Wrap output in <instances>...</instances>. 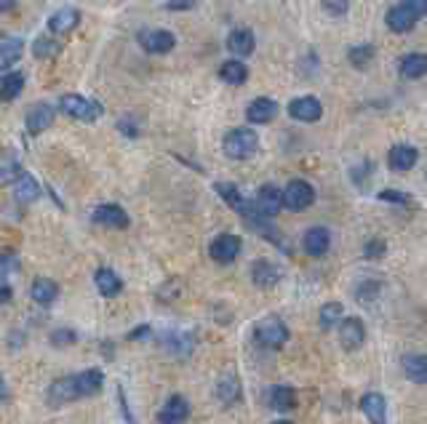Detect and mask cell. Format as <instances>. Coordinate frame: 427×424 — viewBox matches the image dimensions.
<instances>
[{
    "instance_id": "6da1fadb",
    "label": "cell",
    "mask_w": 427,
    "mask_h": 424,
    "mask_svg": "<svg viewBox=\"0 0 427 424\" xmlns=\"http://www.w3.org/2000/svg\"><path fill=\"white\" fill-rule=\"evenodd\" d=\"M59 110L70 115L72 120H80V123H96V120L105 115V107L99 105L96 99H88V96H80V93H65L59 99Z\"/></svg>"
},
{
    "instance_id": "7a4b0ae2",
    "label": "cell",
    "mask_w": 427,
    "mask_h": 424,
    "mask_svg": "<svg viewBox=\"0 0 427 424\" xmlns=\"http://www.w3.org/2000/svg\"><path fill=\"white\" fill-rule=\"evenodd\" d=\"M222 150H225L227 158L249 160L254 152L259 150V136H256L251 128L240 126V128H232V131H227L225 142H222Z\"/></svg>"
},
{
    "instance_id": "3957f363",
    "label": "cell",
    "mask_w": 427,
    "mask_h": 424,
    "mask_svg": "<svg viewBox=\"0 0 427 424\" xmlns=\"http://www.w3.org/2000/svg\"><path fill=\"white\" fill-rule=\"evenodd\" d=\"M254 339L265 350H283L286 342H289V329H286V323L280 318L270 315V318H262L254 326Z\"/></svg>"
},
{
    "instance_id": "277c9868",
    "label": "cell",
    "mask_w": 427,
    "mask_h": 424,
    "mask_svg": "<svg viewBox=\"0 0 427 424\" xmlns=\"http://www.w3.org/2000/svg\"><path fill=\"white\" fill-rule=\"evenodd\" d=\"M313 200H315V190L305 179H291L283 187V208L286 211L302 213L313 206Z\"/></svg>"
},
{
    "instance_id": "5b68a950",
    "label": "cell",
    "mask_w": 427,
    "mask_h": 424,
    "mask_svg": "<svg viewBox=\"0 0 427 424\" xmlns=\"http://www.w3.org/2000/svg\"><path fill=\"white\" fill-rule=\"evenodd\" d=\"M240 249H243V243H240L238 235L222 232V235H216V238L211 240L209 256H211L216 265H232V262L240 256Z\"/></svg>"
},
{
    "instance_id": "8992f818",
    "label": "cell",
    "mask_w": 427,
    "mask_h": 424,
    "mask_svg": "<svg viewBox=\"0 0 427 424\" xmlns=\"http://www.w3.org/2000/svg\"><path fill=\"white\" fill-rule=\"evenodd\" d=\"M136 40H139V46H142L147 53H155V56L171 53L173 48H176V35L169 32V29H142V32L136 35Z\"/></svg>"
},
{
    "instance_id": "52a82bcc",
    "label": "cell",
    "mask_w": 427,
    "mask_h": 424,
    "mask_svg": "<svg viewBox=\"0 0 427 424\" xmlns=\"http://www.w3.org/2000/svg\"><path fill=\"white\" fill-rule=\"evenodd\" d=\"M91 219H93V225L110 227V230H129V225H131L126 208L118 206V203H102V206H96L91 213Z\"/></svg>"
},
{
    "instance_id": "ba28073f",
    "label": "cell",
    "mask_w": 427,
    "mask_h": 424,
    "mask_svg": "<svg viewBox=\"0 0 427 424\" xmlns=\"http://www.w3.org/2000/svg\"><path fill=\"white\" fill-rule=\"evenodd\" d=\"M80 398V390H78V379L75 376H62V379H56L51 387H48V406L53 409H62L67 403H72V400Z\"/></svg>"
},
{
    "instance_id": "9c48e42d",
    "label": "cell",
    "mask_w": 427,
    "mask_h": 424,
    "mask_svg": "<svg viewBox=\"0 0 427 424\" xmlns=\"http://www.w3.org/2000/svg\"><path fill=\"white\" fill-rule=\"evenodd\" d=\"M289 115L299 123H318L323 118V105H320L318 96H296L291 105H289Z\"/></svg>"
},
{
    "instance_id": "30bf717a",
    "label": "cell",
    "mask_w": 427,
    "mask_h": 424,
    "mask_svg": "<svg viewBox=\"0 0 427 424\" xmlns=\"http://www.w3.org/2000/svg\"><path fill=\"white\" fill-rule=\"evenodd\" d=\"M53 115H56V110H53L48 102H38V105H32L25 115L27 131L32 133V136H38V133H43L46 128H51Z\"/></svg>"
},
{
    "instance_id": "8fae6325",
    "label": "cell",
    "mask_w": 427,
    "mask_h": 424,
    "mask_svg": "<svg viewBox=\"0 0 427 424\" xmlns=\"http://www.w3.org/2000/svg\"><path fill=\"white\" fill-rule=\"evenodd\" d=\"M339 342L347 352H355L366 342V326L360 318H342L339 320Z\"/></svg>"
},
{
    "instance_id": "7c38bea8",
    "label": "cell",
    "mask_w": 427,
    "mask_h": 424,
    "mask_svg": "<svg viewBox=\"0 0 427 424\" xmlns=\"http://www.w3.org/2000/svg\"><path fill=\"white\" fill-rule=\"evenodd\" d=\"M254 206L262 216H278L280 208H283V190H278L275 185H265L259 187L256 198H254Z\"/></svg>"
},
{
    "instance_id": "4fadbf2b",
    "label": "cell",
    "mask_w": 427,
    "mask_h": 424,
    "mask_svg": "<svg viewBox=\"0 0 427 424\" xmlns=\"http://www.w3.org/2000/svg\"><path fill=\"white\" fill-rule=\"evenodd\" d=\"M302 249H305L307 256H313V259L326 256L329 249H331V232H329L326 227H310L305 232V238H302Z\"/></svg>"
},
{
    "instance_id": "5bb4252c",
    "label": "cell",
    "mask_w": 427,
    "mask_h": 424,
    "mask_svg": "<svg viewBox=\"0 0 427 424\" xmlns=\"http://www.w3.org/2000/svg\"><path fill=\"white\" fill-rule=\"evenodd\" d=\"M278 115V102L270 99V96H256L251 105L246 107V120L254 123V126H265V123H272Z\"/></svg>"
},
{
    "instance_id": "9a60e30c",
    "label": "cell",
    "mask_w": 427,
    "mask_h": 424,
    "mask_svg": "<svg viewBox=\"0 0 427 424\" xmlns=\"http://www.w3.org/2000/svg\"><path fill=\"white\" fill-rule=\"evenodd\" d=\"M214 190H216V195L225 200L232 211H238L240 216H246V213H251L254 208H256V206H254V200L243 198V195H240V190L232 185V182H216Z\"/></svg>"
},
{
    "instance_id": "2e32d148",
    "label": "cell",
    "mask_w": 427,
    "mask_h": 424,
    "mask_svg": "<svg viewBox=\"0 0 427 424\" xmlns=\"http://www.w3.org/2000/svg\"><path fill=\"white\" fill-rule=\"evenodd\" d=\"M416 16H414L403 3L400 6H393V8H387L385 13V25L390 32H395V35H406V32H412L414 27H416Z\"/></svg>"
},
{
    "instance_id": "e0dca14e",
    "label": "cell",
    "mask_w": 427,
    "mask_h": 424,
    "mask_svg": "<svg viewBox=\"0 0 427 424\" xmlns=\"http://www.w3.org/2000/svg\"><path fill=\"white\" fill-rule=\"evenodd\" d=\"M80 25V11L78 8H59L56 13L48 16V32L65 38L70 32H75Z\"/></svg>"
},
{
    "instance_id": "ac0fdd59",
    "label": "cell",
    "mask_w": 427,
    "mask_h": 424,
    "mask_svg": "<svg viewBox=\"0 0 427 424\" xmlns=\"http://www.w3.org/2000/svg\"><path fill=\"white\" fill-rule=\"evenodd\" d=\"M187 419H190V403L185 395H171L158 413L160 424H185Z\"/></svg>"
},
{
    "instance_id": "d6986e66",
    "label": "cell",
    "mask_w": 427,
    "mask_h": 424,
    "mask_svg": "<svg viewBox=\"0 0 427 424\" xmlns=\"http://www.w3.org/2000/svg\"><path fill=\"white\" fill-rule=\"evenodd\" d=\"M40 182L32 176V173H22L16 182H13V200L19 203V206H32L35 200L40 198Z\"/></svg>"
},
{
    "instance_id": "ffe728a7",
    "label": "cell",
    "mask_w": 427,
    "mask_h": 424,
    "mask_svg": "<svg viewBox=\"0 0 427 424\" xmlns=\"http://www.w3.org/2000/svg\"><path fill=\"white\" fill-rule=\"evenodd\" d=\"M254 48H256V38L249 27H238L227 35V51L232 56H251Z\"/></svg>"
},
{
    "instance_id": "44dd1931",
    "label": "cell",
    "mask_w": 427,
    "mask_h": 424,
    "mask_svg": "<svg viewBox=\"0 0 427 424\" xmlns=\"http://www.w3.org/2000/svg\"><path fill=\"white\" fill-rule=\"evenodd\" d=\"M416 160H419V152L412 145H395L387 152V163H390L393 171H412Z\"/></svg>"
},
{
    "instance_id": "7402d4cb",
    "label": "cell",
    "mask_w": 427,
    "mask_h": 424,
    "mask_svg": "<svg viewBox=\"0 0 427 424\" xmlns=\"http://www.w3.org/2000/svg\"><path fill=\"white\" fill-rule=\"evenodd\" d=\"M360 411L372 424H387V400L382 392H366L360 398Z\"/></svg>"
},
{
    "instance_id": "603a6c76",
    "label": "cell",
    "mask_w": 427,
    "mask_h": 424,
    "mask_svg": "<svg viewBox=\"0 0 427 424\" xmlns=\"http://www.w3.org/2000/svg\"><path fill=\"white\" fill-rule=\"evenodd\" d=\"M251 280L256 289H272L280 280V267L270 259H256L251 265Z\"/></svg>"
},
{
    "instance_id": "cb8c5ba5",
    "label": "cell",
    "mask_w": 427,
    "mask_h": 424,
    "mask_svg": "<svg viewBox=\"0 0 427 424\" xmlns=\"http://www.w3.org/2000/svg\"><path fill=\"white\" fill-rule=\"evenodd\" d=\"M25 53V40L16 35H6L0 40V72H8Z\"/></svg>"
},
{
    "instance_id": "d4e9b609",
    "label": "cell",
    "mask_w": 427,
    "mask_h": 424,
    "mask_svg": "<svg viewBox=\"0 0 427 424\" xmlns=\"http://www.w3.org/2000/svg\"><path fill=\"white\" fill-rule=\"evenodd\" d=\"M32 302H38L40 307H48L59 299V283L51 278H35L32 280V289H29Z\"/></svg>"
},
{
    "instance_id": "484cf974",
    "label": "cell",
    "mask_w": 427,
    "mask_h": 424,
    "mask_svg": "<svg viewBox=\"0 0 427 424\" xmlns=\"http://www.w3.org/2000/svg\"><path fill=\"white\" fill-rule=\"evenodd\" d=\"M93 283H96L99 293L107 296V299H112V296H118V293L123 291V280H120L118 272L110 270V267H99L96 275H93Z\"/></svg>"
},
{
    "instance_id": "4316f807",
    "label": "cell",
    "mask_w": 427,
    "mask_h": 424,
    "mask_svg": "<svg viewBox=\"0 0 427 424\" xmlns=\"http://www.w3.org/2000/svg\"><path fill=\"white\" fill-rule=\"evenodd\" d=\"M25 72H16V69H8V72H3V78H0V99L3 102H13V99H19V93L25 91Z\"/></svg>"
},
{
    "instance_id": "83f0119b",
    "label": "cell",
    "mask_w": 427,
    "mask_h": 424,
    "mask_svg": "<svg viewBox=\"0 0 427 424\" xmlns=\"http://www.w3.org/2000/svg\"><path fill=\"white\" fill-rule=\"evenodd\" d=\"M75 379H78L80 398L99 395V392H102V387H105V373L99 371V369H86V371H80Z\"/></svg>"
},
{
    "instance_id": "f1b7e54d",
    "label": "cell",
    "mask_w": 427,
    "mask_h": 424,
    "mask_svg": "<svg viewBox=\"0 0 427 424\" xmlns=\"http://www.w3.org/2000/svg\"><path fill=\"white\" fill-rule=\"evenodd\" d=\"M22 173H25V168H22L19 155H16L13 150H6V152L0 155V185H13Z\"/></svg>"
},
{
    "instance_id": "f546056e",
    "label": "cell",
    "mask_w": 427,
    "mask_h": 424,
    "mask_svg": "<svg viewBox=\"0 0 427 424\" xmlns=\"http://www.w3.org/2000/svg\"><path fill=\"white\" fill-rule=\"evenodd\" d=\"M400 75L409 80H419L427 75V56L425 53H406L403 59H400Z\"/></svg>"
},
{
    "instance_id": "4dcf8cb0",
    "label": "cell",
    "mask_w": 427,
    "mask_h": 424,
    "mask_svg": "<svg viewBox=\"0 0 427 424\" xmlns=\"http://www.w3.org/2000/svg\"><path fill=\"white\" fill-rule=\"evenodd\" d=\"M403 373L414 385H427V355H406L403 358Z\"/></svg>"
},
{
    "instance_id": "1f68e13d",
    "label": "cell",
    "mask_w": 427,
    "mask_h": 424,
    "mask_svg": "<svg viewBox=\"0 0 427 424\" xmlns=\"http://www.w3.org/2000/svg\"><path fill=\"white\" fill-rule=\"evenodd\" d=\"M219 78L230 83V86H243L249 80V67L243 65L240 59H227L225 65L219 67Z\"/></svg>"
},
{
    "instance_id": "d6a6232c",
    "label": "cell",
    "mask_w": 427,
    "mask_h": 424,
    "mask_svg": "<svg viewBox=\"0 0 427 424\" xmlns=\"http://www.w3.org/2000/svg\"><path fill=\"white\" fill-rule=\"evenodd\" d=\"M216 398L222 400L225 406H232V403H238V400H240V382H238V376H232V373L222 376V379L216 382Z\"/></svg>"
},
{
    "instance_id": "836d02e7",
    "label": "cell",
    "mask_w": 427,
    "mask_h": 424,
    "mask_svg": "<svg viewBox=\"0 0 427 424\" xmlns=\"http://www.w3.org/2000/svg\"><path fill=\"white\" fill-rule=\"evenodd\" d=\"M270 406L275 411H291L296 406V392L289 385H275L272 392H270Z\"/></svg>"
},
{
    "instance_id": "e575fe53",
    "label": "cell",
    "mask_w": 427,
    "mask_h": 424,
    "mask_svg": "<svg viewBox=\"0 0 427 424\" xmlns=\"http://www.w3.org/2000/svg\"><path fill=\"white\" fill-rule=\"evenodd\" d=\"M374 56H376V51H374L372 43H360V46H353V48L347 51V62L355 67V69H366V67L374 62Z\"/></svg>"
},
{
    "instance_id": "d590c367",
    "label": "cell",
    "mask_w": 427,
    "mask_h": 424,
    "mask_svg": "<svg viewBox=\"0 0 427 424\" xmlns=\"http://www.w3.org/2000/svg\"><path fill=\"white\" fill-rule=\"evenodd\" d=\"M59 53H62V43L53 40L51 35H40V38H35V43H32V56H35V59H53V56H59Z\"/></svg>"
},
{
    "instance_id": "8d00e7d4",
    "label": "cell",
    "mask_w": 427,
    "mask_h": 424,
    "mask_svg": "<svg viewBox=\"0 0 427 424\" xmlns=\"http://www.w3.org/2000/svg\"><path fill=\"white\" fill-rule=\"evenodd\" d=\"M342 312H345V307H342V302H326V305L320 307V329L323 331H331L334 326L342 320Z\"/></svg>"
},
{
    "instance_id": "74e56055",
    "label": "cell",
    "mask_w": 427,
    "mask_h": 424,
    "mask_svg": "<svg viewBox=\"0 0 427 424\" xmlns=\"http://www.w3.org/2000/svg\"><path fill=\"white\" fill-rule=\"evenodd\" d=\"M163 345L169 347L173 355H187V352L192 350V339H190L187 333H169Z\"/></svg>"
},
{
    "instance_id": "f35d334b",
    "label": "cell",
    "mask_w": 427,
    "mask_h": 424,
    "mask_svg": "<svg viewBox=\"0 0 427 424\" xmlns=\"http://www.w3.org/2000/svg\"><path fill=\"white\" fill-rule=\"evenodd\" d=\"M78 342V333L72 331V329H56V331L51 333V345L53 347H70V345H75Z\"/></svg>"
},
{
    "instance_id": "ab89813d",
    "label": "cell",
    "mask_w": 427,
    "mask_h": 424,
    "mask_svg": "<svg viewBox=\"0 0 427 424\" xmlns=\"http://www.w3.org/2000/svg\"><path fill=\"white\" fill-rule=\"evenodd\" d=\"M372 171H374V163H372V160H363V163H358V166L350 171V179H353V182H355L358 187H363L366 182H369Z\"/></svg>"
},
{
    "instance_id": "60d3db41",
    "label": "cell",
    "mask_w": 427,
    "mask_h": 424,
    "mask_svg": "<svg viewBox=\"0 0 427 424\" xmlns=\"http://www.w3.org/2000/svg\"><path fill=\"white\" fill-rule=\"evenodd\" d=\"M16 270H19V256L13 251H0V278L11 275Z\"/></svg>"
},
{
    "instance_id": "b9f144b4",
    "label": "cell",
    "mask_w": 427,
    "mask_h": 424,
    "mask_svg": "<svg viewBox=\"0 0 427 424\" xmlns=\"http://www.w3.org/2000/svg\"><path fill=\"white\" fill-rule=\"evenodd\" d=\"M379 200H385V203H393V206H412V195H406V192H398V190H382L379 192Z\"/></svg>"
},
{
    "instance_id": "7bdbcfd3",
    "label": "cell",
    "mask_w": 427,
    "mask_h": 424,
    "mask_svg": "<svg viewBox=\"0 0 427 424\" xmlns=\"http://www.w3.org/2000/svg\"><path fill=\"white\" fill-rule=\"evenodd\" d=\"M385 251H387V243L382 238H372L363 246V256H366V259H382Z\"/></svg>"
},
{
    "instance_id": "ee69618b",
    "label": "cell",
    "mask_w": 427,
    "mask_h": 424,
    "mask_svg": "<svg viewBox=\"0 0 427 424\" xmlns=\"http://www.w3.org/2000/svg\"><path fill=\"white\" fill-rule=\"evenodd\" d=\"M376 293H379V283H374V280H366V283H360L358 289H355V296H358L360 302H372Z\"/></svg>"
},
{
    "instance_id": "f6af8a7d",
    "label": "cell",
    "mask_w": 427,
    "mask_h": 424,
    "mask_svg": "<svg viewBox=\"0 0 427 424\" xmlns=\"http://www.w3.org/2000/svg\"><path fill=\"white\" fill-rule=\"evenodd\" d=\"M118 131L123 133V136H129V139H136V136L142 133V128H139V123H136L133 118H120Z\"/></svg>"
},
{
    "instance_id": "bcb514c9",
    "label": "cell",
    "mask_w": 427,
    "mask_h": 424,
    "mask_svg": "<svg viewBox=\"0 0 427 424\" xmlns=\"http://www.w3.org/2000/svg\"><path fill=\"white\" fill-rule=\"evenodd\" d=\"M403 6H406L416 19H425L427 16V0H403Z\"/></svg>"
},
{
    "instance_id": "7dc6e473",
    "label": "cell",
    "mask_w": 427,
    "mask_h": 424,
    "mask_svg": "<svg viewBox=\"0 0 427 424\" xmlns=\"http://www.w3.org/2000/svg\"><path fill=\"white\" fill-rule=\"evenodd\" d=\"M198 6V0H166V8L169 11H192Z\"/></svg>"
},
{
    "instance_id": "c3c4849f",
    "label": "cell",
    "mask_w": 427,
    "mask_h": 424,
    "mask_svg": "<svg viewBox=\"0 0 427 424\" xmlns=\"http://www.w3.org/2000/svg\"><path fill=\"white\" fill-rule=\"evenodd\" d=\"M323 8L334 16H342V13H347V0H323Z\"/></svg>"
},
{
    "instance_id": "681fc988",
    "label": "cell",
    "mask_w": 427,
    "mask_h": 424,
    "mask_svg": "<svg viewBox=\"0 0 427 424\" xmlns=\"http://www.w3.org/2000/svg\"><path fill=\"white\" fill-rule=\"evenodd\" d=\"M152 333V329L150 326H136L133 331H129V342H139V339H147Z\"/></svg>"
},
{
    "instance_id": "f907efd6",
    "label": "cell",
    "mask_w": 427,
    "mask_h": 424,
    "mask_svg": "<svg viewBox=\"0 0 427 424\" xmlns=\"http://www.w3.org/2000/svg\"><path fill=\"white\" fill-rule=\"evenodd\" d=\"M118 398H120V411H123V416H126V422L136 424V419H133L131 411H129V403H126V395H123V390H118Z\"/></svg>"
},
{
    "instance_id": "816d5d0a",
    "label": "cell",
    "mask_w": 427,
    "mask_h": 424,
    "mask_svg": "<svg viewBox=\"0 0 427 424\" xmlns=\"http://www.w3.org/2000/svg\"><path fill=\"white\" fill-rule=\"evenodd\" d=\"M16 3H19V0H0V13L13 11V8H16Z\"/></svg>"
},
{
    "instance_id": "f5cc1de1",
    "label": "cell",
    "mask_w": 427,
    "mask_h": 424,
    "mask_svg": "<svg viewBox=\"0 0 427 424\" xmlns=\"http://www.w3.org/2000/svg\"><path fill=\"white\" fill-rule=\"evenodd\" d=\"M11 289L8 286H0V302H11Z\"/></svg>"
},
{
    "instance_id": "db71d44e",
    "label": "cell",
    "mask_w": 427,
    "mask_h": 424,
    "mask_svg": "<svg viewBox=\"0 0 427 424\" xmlns=\"http://www.w3.org/2000/svg\"><path fill=\"white\" fill-rule=\"evenodd\" d=\"M6 398H8V385H6V379L0 376V403H3Z\"/></svg>"
},
{
    "instance_id": "11a10c76",
    "label": "cell",
    "mask_w": 427,
    "mask_h": 424,
    "mask_svg": "<svg viewBox=\"0 0 427 424\" xmlns=\"http://www.w3.org/2000/svg\"><path fill=\"white\" fill-rule=\"evenodd\" d=\"M272 424H291V422H272Z\"/></svg>"
}]
</instances>
